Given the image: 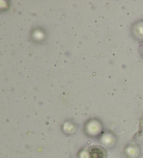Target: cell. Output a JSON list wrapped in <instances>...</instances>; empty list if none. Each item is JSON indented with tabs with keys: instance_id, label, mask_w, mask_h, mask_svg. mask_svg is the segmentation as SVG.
Returning <instances> with one entry per match:
<instances>
[{
	"instance_id": "1",
	"label": "cell",
	"mask_w": 143,
	"mask_h": 158,
	"mask_svg": "<svg viewBox=\"0 0 143 158\" xmlns=\"http://www.w3.org/2000/svg\"><path fill=\"white\" fill-rule=\"evenodd\" d=\"M89 158H106V152L103 148L99 146H92L90 147L88 151Z\"/></svg>"
}]
</instances>
